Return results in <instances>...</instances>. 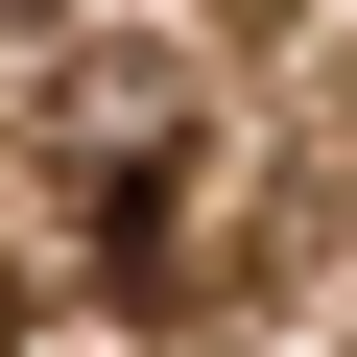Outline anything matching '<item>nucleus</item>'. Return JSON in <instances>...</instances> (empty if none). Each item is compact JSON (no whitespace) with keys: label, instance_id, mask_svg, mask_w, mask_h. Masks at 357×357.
Segmentation results:
<instances>
[{"label":"nucleus","instance_id":"1","mask_svg":"<svg viewBox=\"0 0 357 357\" xmlns=\"http://www.w3.org/2000/svg\"><path fill=\"white\" fill-rule=\"evenodd\" d=\"M167 191H191V167H167V143H119L96 191H72V238H96V286H143V262H167Z\"/></svg>","mask_w":357,"mask_h":357}]
</instances>
